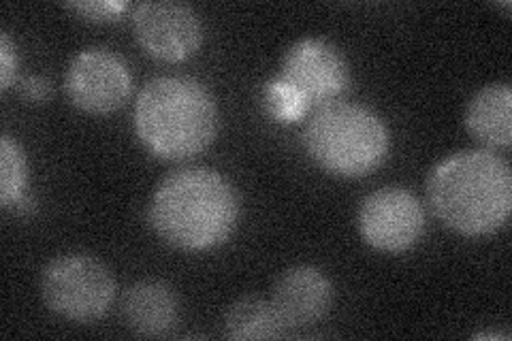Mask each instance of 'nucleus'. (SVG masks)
<instances>
[{
    "instance_id": "f257e3e1",
    "label": "nucleus",
    "mask_w": 512,
    "mask_h": 341,
    "mask_svg": "<svg viewBox=\"0 0 512 341\" xmlns=\"http://www.w3.org/2000/svg\"><path fill=\"white\" fill-rule=\"evenodd\" d=\"M239 218V197L222 173L207 167L175 169L148 205L156 235L180 250H210L227 241Z\"/></svg>"
},
{
    "instance_id": "f03ea898",
    "label": "nucleus",
    "mask_w": 512,
    "mask_h": 341,
    "mask_svg": "<svg viewBox=\"0 0 512 341\" xmlns=\"http://www.w3.org/2000/svg\"><path fill=\"white\" fill-rule=\"evenodd\" d=\"M434 214L453 231L480 237L500 231L512 209V171L489 150H466L444 158L427 180Z\"/></svg>"
},
{
    "instance_id": "7ed1b4c3",
    "label": "nucleus",
    "mask_w": 512,
    "mask_h": 341,
    "mask_svg": "<svg viewBox=\"0 0 512 341\" xmlns=\"http://www.w3.org/2000/svg\"><path fill=\"white\" fill-rule=\"evenodd\" d=\"M133 124L148 152L163 160H186L214 141L218 109L199 79L160 75L137 94Z\"/></svg>"
},
{
    "instance_id": "20e7f679",
    "label": "nucleus",
    "mask_w": 512,
    "mask_h": 341,
    "mask_svg": "<svg viewBox=\"0 0 512 341\" xmlns=\"http://www.w3.org/2000/svg\"><path fill=\"white\" fill-rule=\"evenodd\" d=\"M303 145L320 169L342 177H363L387 158L389 131L370 107L333 101L312 113L303 128Z\"/></svg>"
},
{
    "instance_id": "39448f33",
    "label": "nucleus",
    "mask_w": 512,
    "mask_h": 341,
    "mask_svg": "<svg viewBox=\"0 0 512 341\" xmlns=\"http://www.w3.org/2000/svg\"><path fill=\"white\" fill-rule=\"evenodd\" d=\"M41 297L62 318L92 322L109 312L116 299V282L99 258L71 252L56 256L45 265Z\"/></svg>"
},
{
    "instance_id": "423d86ee",
    "label": "nucleus",
    "mask_w": 512,
    "mask_h": 341,
    "mask_svg": "<svg viewBox=\"0 0 512 341\" xmlns=\"http://www.w3.org/2000/svg\"><path fill=\"white\" fill-rule=\"evenodd\" d=\"M133 79L128 64L107 47H88L79 52L64 75L69 101L88 113L116 111L131 96Z\"/></svg>"
},
{
    "instance_id": "0eeeda50",
    "label": "nucleus",
    "mask_w": 512,
    "mask_h": 341,
    "mask_svg": "<svg viewBox=\"0 0 512 341\" xmlns=\"http://www.w3.org/2000/svg\"><path fill=\"white\" fill-rule=\"evenodd\" d=\"M359 231L380 252H406L425 231L423 205L406 188H380L361 203Z\"/></svg>"
},
{
    "instance_id": "6e6552de",
    "label": "nucleus",
    "mask_w": 512,
    "mask_h": 341,
    "mask_svg": "<svg viewBox=\"0 0 512 341\" xmlns=\"http://www.w3.org/2000/svg\"><path fill=\"white\" fill-rule=\"evenodd\" d=\"M278 77L312 107L338 99L350 84V69L338 47L325 39L308 37L288 47Z\"/></svg>"
},
{
    "instance_id": "1a4fd4ad",
    "label": "nucleus",
    "mask_w": 512,
    "mask_h": 341,
    "mask_svg": "<svg viewBox=\"0 0 512 341\" xmlns=\"http://www.w3.org/2000/svg\"><path fill=\"white\" fill-rule=\"evenodd\" d=\"M135 39L150 56L178 62L199 50L203 26L195 9L178 0H148L133 11Z\"/></svg>"
},
{
    "instance_id": "9d476101",
    "label": "nucleus",
    "mask_w": 512,
    "mask_h": 341,
    "mask_svg": "<svg viewBox=\"0 0 512 341\" xmlns=\"http://www.w3.org/2000/svg\"><path fill=\"white\" fill-rule=\"evenodd\" d=\"M271 301L288 331L306 329L329 314L333 305V284L320 269L297 265L280 275Z\"/></svg>"
},
{
    "instance_id": "9b49d317",
    "label": "nucleus",
    "mask_w": 512,
    "mask_h": 341,
    "mask_svg": "<svg viewBox=\"0 0 512 341\" xmlns=\"http://www.w3.org/2000/svg\"><path fill=\"white\" fill-rule=\"evenodd\" d=\"M122 316L133 333L163 337L178 327L180 303L165 282L141 280L124 292Z\"/></svg>"
},
{
    "instance_id": "f8f14e48",
    "label": "nucleus",
    "mask_w": 512,
    "mask_h": 341,
    "mask_svg": "<svg viewBox=\"0 0 512 341\" xmlns=\"http://www.w3.org/2000/svg\"><path fill=\"white\" fill-rule=\"evenodd\" d=\"M466 126L474 139L491 148H508L512 141V90L508 84L480 88L466 107Z\"/></svg>"
},
{
    "instance_id": "ddd939ff",
    "label": "nucleus",
    "mask_w": 512,
    "mask_h": 341,
    "mask_svg": "<svg viewBox=\"0 0 512 341\" xmlns=\"http://www.w3.org/2000/svg\"><path fill=\"white\" fill-rule=\"evenodd\" d=\"M224 333L237 341L278 339L288 335V327L274 301L244 297L237 299L224 314Z\"/></svg>"
},
{
    "instance_id": "4468645a",
    "label": "nucleus",
    "mask_w": 512,
    "mask_h": 341,
    "mask_svg": "<svg viewBox=\"0 0 512 341\" xmlns=\"http://www.w3.org/2000/svg\"><path fill=\"white\" fill-rule=\"evenodd\" d=\"M26 156L22 145L9 135L0 137V205L18 207L26 188Z\"/></svg>"
},
{
    "instance_id": "2eb2a0df",
    "label": "nucleus",
    "mask_w": 512,
    "mask_h": 341,
    "mask_svg": "<svg viewBox=\"0 0 512 341\" xmlns=\"http://www.w3.org/2000/svg\"><path fill=\"white\" fill-rule=\"evenodd\" d=\"M263 105L269 118L282 124L301 120L310 109L306 99L280 77L267 81V86L263 88Z\"/></svg>"
},
{
    "instance_id": "dca6fc26",
    "label": "nucleus",
    "mask_w": 512,
    "mask_h": 341,
    "mask_svg": "<svg viewBox=\"0 0 512 341\" xmlns=\"http://www.w3.org/2000/svg\"><path fill=\"white\" fill-rule=\"evenodd\" d=\"M69 9L77 11L82 18H88L92 22H111L120 18L128 5L118 3V0H86V3H69Z\"/></svg>"
},
{
    "instance_id": "f3484780",
    "label": "nucleus",
    "mask_w": 512,
    "mask_h": 341,
    "mask_svg": "<svg viewBox=\"0 0 512 341\" xmlns=\"http://www.w3.org/2000/svg\"><path fill=\"white\" fill-rule=\"evenodd\" d=\"M15 69H18V54H15V47L7 32H0V88H11Z\"/></svg>"
},
{
    "instance_id": "a211bd4d",
    "label": "nucleus",
    "mask_w": 512,
    "mask_h": 341,
    "mask_svg": "<svg viewBox=\"0 0 512 341\" xmlns=\"http://www.w3.org/2000/svg\"><path fill=\"white\" fill-rule=\"evenodd\" d=\"M22 94L26 96L28 101H35V103H41L45 101L47 96H50V84L43 77H28L22 81Z\"/></svg>"
}]
</instances>
